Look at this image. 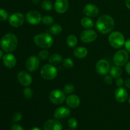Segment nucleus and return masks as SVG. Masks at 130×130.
<instances>
[{"label":"nucleus","instance_id":"dca6fc26","mask_svg":"<svg viewBox=\"0 0 130 130\" xmlns=\"http://www.w3.org/2000/svg\"><path fill=\"white\" fill-rule=\"evenodd\" d=\"M3 62L5 67L9 69H12L16 66V57L12 53H8L3 57Z\"/></svg>","mask_w":130,"mask_h":130},{"label":"nucleus","instance_id":"4468645a","mask_svg":"<svg viewBox=\"0 0 130 130\" xmlns=\"http://www.w3.org/2000/svg\"><path fill=\"white\" fill-rule=\"evenodd\" d=\"M43 128L44 130H62V125L57 119H48L44 123Z\"/></svg>","mask_w":130,"mask_h":130},{"label":"nucleus","instance_id":"58836bf2","mask_svg":"<svg viewBox=\"0 0 130 130\" xmlns=\"http://www.w3.org/2000/svg\"><path fill=\"white\" fill-rule=\"evenodd\" d=\"M124 46H125L126 50L128 52L130 53V38L128 39L125 42V44H124Z\"/></svg>","mask_w":130,"mask_h":130},{"label":"nucleus","instance_id":"bb28decb","mask_svg":"<svg viewBox=\"0 0 130 130\" xmlns=\"http://www.w3.org/2000/svg\"><path fill=\"white\" fill-rule=\"evenodd\" d=\"M41 22L46 25H52L54 24V19L50 15H45L42 17Z\"/></svg>","mask_w":130,"mask_h":130},{"label":"nucleus","instance_id":"ddd939ff","mask_svg":"<svg viewBox=\"0 0 130 130\" xmlns=\"http://www.w3.org/2000/svg\"><path fill=\"white\" fill-rule=\"evenodd\" d=\"M17 79L19 83L24 86H29L32 83V77L28 72L20 71L17 74Z\"/></svg>","mask_w":130,"mask_h":130},{"label":"nucleus","instance_id":"4c0bfd02","mask_svg":"<svg viewBox=\"0 0 130 130\" xmlns=\"http://www.w3.org/2000/svg\"><path fill=\"white\" fill-rule=\"evenodd\" d=\"M11 130H24V129L19 124H15L11 127Z\"/></svg>","mask_w":130,"mask_h":130},{"label":"nucleus","instance_id":"6ab92c4d","mask_svg":"<svg viewBox=\"0 0 130 130\" xmlns=\"http://www.w3.org/2000/svg\"><path fill=\"white\" fill-rule=\"evenodd\" d=\"M69 8L68 0H56L55 3V10L58 13H64Z\"/></svg>","mask_w":130,"mask_h":130},{"label":"nucleus","instance_id":"c85d7f7f","mask_svg":"<svg viewBox=\"0 0 130 130\" xmlns=\"http://www.w3.org/2000/svg\"><path fill=\"white\" fill-rule=\"evenodd\" d=\"M74 90L75 86H74V85H72V84L68 83L63 86V91L64 92L65 94H67V95L72 93L74 91Z\"/></svg>","mask_w":130,"mask_h":130},{"label":"nucleus","instance_id":"a19ab883","mask_svg":"<svg viewBox=\"0 0 130 130\" xmlns=\"http://www.w3.org/2000/svg\"><path fill=\"white\" fill-rule=\"evenodd\" d=\"M124 85H125L126 87L130 89V79H127L124 81Z\"/></svg>","mask_w":130,"mask_h":130},{"label":"nucleus","instance_id":"c756f323","mask_svg":"<svg viewBox=\"0 0 130 130\" xmlns=\"http://www.w3.org/2000/svg\"><path fill=\"white\" fill-rule=\"evenodd\" d=\"M62 64L63 66L66 69H71L74 67V61L70 58H66L65 59H63L62 60Z\"/></svg>","mask_w":130,"mask_h":130},{"label":"nucleus","instance_id":"7ed1b4c3","mask_svg":"<svg viewBox=\"0 0 130 130\" xmlns=\"http://www.w3.org/2000/svg\"><path fill=\"white\" fill-rule=\"evenodd\" d=\"M34 44L43 49H48L51 48L53 44V38L50 33H41L36 35L33 38Z\"/></svg>","mask_w":130,"mask_h":130},{"label":"nucleus","instance_id":"393cba45","mask_svg":"<svg viewBox=\"0 0 130 130\" xmlns=\"http://www.w3.org/2000/svg\"><path fill=\"white\" fill-rule=\"evenodd\" d=\"M81 24L85 29H91L94 26V22L90 17H83L81 20Z\"/></svg>","mask_w":130,"mask_h":130},{"label":"nucleus","instance_id":"a878e982","mask_svg":"<svg viewBox=\"0 0 130 130\" xmlns=\"http://www.w3.org/2000/svg\"><path fill=\"white\" fill-rule=\"evenodd\" d=\"M77 38L74 34H71L67 38L66 43L67 46L70 48H74L77 44Z\"/></svg>","mask_w":130,"mask_h":130},{"label":"nucleus","instance_id":"2eb2a0df","mask_svg":"<svg viewBox=\"0 0 130 130\" xmlns=\"http://www.w3.org/2000/svg\"><path fill=\"white\" fill-rule=\"evenodd\" d=\"M99 8L95 5L88 4L85 5L83 8V13L88 17H95L99 14Z\"/></svg>","mask_w":130,"mask_h":130},{"label":"nucleus","instance_id":"7c9ffc66","mask_svg":"<svg viewBox=\"0 0 130 130\" xmlns=\"http://www.w3.org/2000/svg\"><path fill=\"white\" fill-rule=\"evenodd\" d=\"M49 55H50V53L46 49H44L42 50L41 51L39 52L38 53V58H39L41 60H46L47 58H49Z\"/></svg>","mask_w":130,"mask_h":130},{"label":"nucleus","instance_id":"f704fd0d","mask_svg":"<svg viewBox=\"0 0 130 130\" xmlns=\"http://www.w3.org/2000/svg\"><path fill=\"white\" fill-rule=\"evenodd\" d=\"M8 17V13L4 9L0 8V21H5Z\"/></svg>","mask_w":130,"mask_h":130},{"label":"nucleus","instance_id":"f8f14e48","mask_svg":"<svg viewBox=\"0 0 130 130\" xmlns=\"http://www.w3.org/2000/svg\"><path fill=\"white\" fill-rule=\"evenodd\" d=\"M39 58L36 56H30L27 58L25 63V67L29 72H34L38 69L39 66Z\"/></svg>","mask_w":130,"mask_h":130},{"label":"nucleus","instance_id":"37998d69","mask_svg":"<svg viewBox=\"0 0 130 130\" xmlns=\"http://www.w3.org/2000/svg\"><path fill=\"white\" fill-rule=\"evenodd\" d=\"M32 1L35 5H37V4H38L39 3V0H32Z\"/></svg>","mask_w":130,"mask_h":130},{"label":"nucleus","instance_id":"4be33fe9","mask_svg":"<svg viewBox=\"0 0 130 130\" xmlns=\"http://www.w3.org/2000/svg\"><path fill=\"white\" fill-rule=\"evenodd\" d=\"M63 60L62 56L59 53H53L48 58V62L53 66H57Z\"/></svg>","mask_w":130,"mask_h":130},{"label":"nucleus","instance_id":"b1692460","mask_svg":"<svg viewBox=\"0 0 130 130\" xmlns=\"http://www.w3.org/2000/svg\"><path fill=\"white\" fill-rule=\"evenodd\" d=\"M62 27L58 24H55L52 25L50 27L49 30H48V32H49L50 34L54 36L58 35V34H60L62 32Z\"/></svg>","mask_w":130,"mask_h":130},{"label":"nucleus","instance_id":"5701e85b","mask_svg":"<svg viewBox=\"0 0 130 130\" xmlns=\"http://www.w3.org/2000/svg\"><path fill=\"white\" fill-rule=\"evenodd\" d=\"M110 75L114 79H118L121 77L122 74V69L119 66H114L110 67Z\"/></svg>","mask_w":130,"mask_h":130},{"label":"nucleus","instance_id":"9d476101","mask_svg":"<svg viewBox=\"0 0 130 130\" xmlns=\"http://www.w3.org/2000/svg\"><path fill=\"white\" fill-rule=\"evenodd\" d=\"M25 19L28 23L31 25H38L41 22L42 17L40 13L35 10H31L28 11L25 15Z\"/></svg>","mask_w":130,"mask_h":130},{"label":"nucleus","instance_id":"6e6552de","mask_svg":"<svg viewBox=\"0 0 130 130\" xmlns=\"http://www.w3.org/2000/svg\"><path fill=\"white\" fill-rule=\"evenodd\" d=\"M97 38V34L96 31L91 29L84 30L80 35V39L83 43H90L95 41Z\"/></svg>","mask_w":130,"mask_h":130},{"label":"nucleus","instance_id":"2f4dec72","mask_svg":"<svg viewBox=\"0 0 130 130\" xmlns=\"http://www.w3.org/2000/svg\"><path fill=\"white\" fill-rule=\"evenodd\" d=\"M23 94H24V96L25 99H31L33 96V91L29 87V86H26V87L24 89Z\"/></svg>","mask_w":130,"mask_h":130},{"label":"nucleus","instance_id":"79ce46f5","mask_svg":"<svg viewBox=\"0 0 130 130\" xmlns=\"http://www.w3.org/2000/svg\"><path fill=\"white\" fill-rule=\"evenodd\" d=\"M125 5L126 6V7L128 8L129 10H130V0H126Z\"/></svg>","mask_w":130,"mask_h":130},{"label":"nucleus","instance_id":"9b49d317","mask_svg":"<svg viewBox=\"0 0 130 130\" xmlns=\"http://www.w3.org/2000/svg\"><path fill=\"white\" fill-rule=\"evenodd\" d=\"M24 21L25 17L20 12L12 14L9 18V23L13 27H19L24 24Z\"/></svg>","mask_w":130,"mask_h":130},{"label":"nucleus","instance_id":"0eeeda50","mask_svg":"<svg viewBox=\"0 0 130 130\" xmlns=\"http://www.w3.org/2000/svg\"><path fill=\"white\" fill-rule=\"evenodd\" d=\"M49 99L55 105H60L66 100V94L62 90H53L50 93Z\"/></svg>","mask_w":130,"mask_h":130},{"label":"nucleus","instance_id":"f257e3e1","mask_svg":"<svg viewBox=\"0 0 130 130\" xmlns=\"http://www.w3.org/2000/svg\"><path fill=\"white\" fill-rule=\"evenodd\" d=\"M96 29L103 34L110 33L115 27L114 19L109 15H103L96 22Z\"/></svg>","mask_w":130,"mask_h":130},{"label":"nucleus","instance_id":"49530a36","mask_svg":"<svg viewBox=\"0 0 130 130\" xmlns=\"http://www.w3.org/2000/svg\"><path fill=\"white\" fill-rule=\"evenodd\" d=\"M128 102H129V104L130 105V96L129 97V99H128Z\"/></svg>","mask_w":130,"mask_h":130},{"label":"nucleus","instance_id":"39448f33","mask_svg":"<svg viewBox=\"0 0 130 130\" xmlns=\"http://www.w3.org/2000/svg\"><path fill=\"white\" fill-rule=\"evenodd\" d=\"M40 74L43 79L48 81H51L57 77L58 75V71L55 66L50 63L44 65L41 67Z\"/></svg>","mask_w":130,"mask_h":130},{"label":"nucleus","instance_id":"72a5a7b5","mask_svg":"<svg viewBox=\"0 0 130 130\" xmlns=\"http://www.w3.org/2000/svg\"><path fill=\"white\" fill-rule=\"evenodd\" d=\"M22 118V115L21 113L19 112H16L13 115L12 121L14 123H18V122L21 121Z\"/></svg>","mask_w":130,"mask_h":130},{"label":"nucleus","instance_id":"20e7f679","mask_svg":"<svg viewBox=\"0 0 130 130\" xmlns=\"http://www.w3.org/2000/svg\"><path fill=\"white\" fill-rule=\"evenodd\" d=\"M110 45L114 48L119 49L125 44V38L119 31H114L110 33L108 38Z\"/></svg>","mask_w":130,"mask_h":130},{"label":"nucleus","instance_id":"f3484780","mask_svg":"<svg viewBox=\"0 0 130 130\" xmlns=\"http://www.w3.org/2000/svg\"><path fill=\"white\" fill-rule=\"evenodd\" d=\"M71 112L69 108L66 107H60L57 108L54 112L55 118L57 119H64L70 116Z\"/></svg>","mask_w":130,"mask_h":130},{"label":"nucleus","instance_id":"473e14b6","mask_svg":"<svg viewBox=\"0 0 130 130\" xmlns=\"http://www.w3.org/2000/svg\"><path fill=\"white\" fill-rule=\"evenodd\" d=\"M69 128L72 130H75L77 127V121L76 118H71L67 122Z\"/></svg>","mask_w":130,"mask_h":130},{"label":"nucleus","instance_id":"f03ea898","mask_svg":"<svg viewBox=\"0 0 130 130\" xmlns=\"http://www.w3.org/2000/svg\"><path fill=\"white\" fill-rule=\"evenodd\" d=\"M1 47L6 53L14 52L18 45L17 37L13 33H8L1 38Z\"/></svg>","mask_w":130,"mask_h":130},{"label":"nucleus","instance_id":"a211bd4d","mask_svg":"<svg viewBox=\"0 0 130 130\" xmlns=\"http://www.w3.org/2000/svg\"><path fill=\"white\" fill-rule=\"evenodd\" d=\"M114 96L118 102L124 103L128 99V93L125 89L122 87H119L116 90Z\"/></svg>","mask_w":130,"mask_h":130},{"label":"nucleus","instance_id":"cd10ccee","mask_svg":"<svg viewBox=\"0 0 130 130\" xmlns=\"http://www.w3.org/2000/svg\"><path fill=\"white\" fill-rule=\"evenodd\" d=\"M41 7L45 11H51L53 8V5L50 0H43L41 3Z\"/></svg>","mask_w":130,"mask_h":130},{"label":"nucleus","instance_id":"423d86ee","mask_svg":"<svg viewBox=\"0 0 130 130\" xmlns=\"http://www.w3.org/2000/svg\"><path fill=\"white\" fill-rule=\"evenodd\" d=\"M129 59L128 52L124 50H119L116 52L113 57V62L116 66L121 67L126 65Z\"/></svg>","mask_w":130,"mask_h":130},{"label":"nucleus","instance_id":"1a4fd4ad","mask_svg":"<svg viewBox=\"0 0 130 130\" xmlns=\"http://www.w3.org/2000/svg\"><path fill=\"white\" fill-rule=\"evenodd\" d=\"M96 71L99 75L105 76L110 72V65L109 61L105 59H101L98 61L96 64Z\"/></svg>","mask_w":130,"mask_h":130},{"label":"nucleus","instance_id":"aec40b11","mask_svg":"<svg viewBox=\"0 0 130 130\" xmlns=\"http://www.w3.org/2000/svg\"><path fill=\"white\" fill-rule=\"evenodd\" d=\"M66 104L69 107L75 109L79 106L81 100L79 97L76 95H70L66 98Z\"/></svg>","mask_w":130,"mask_h":130},{"label":"nucleus","instance_id":"c03bdc74","mask_svg":"<svg viewBox=\"0 0 130 130\" xmlns=\"http://www.w3.org/2000/svg\"><path fill=\"white\" fill-rule=\"evenodd\" d=\"M30 130H41V129H40L39 128H38V127H33V128H32Z\"/></svg>","mask_w":130,"mask_h":130},{"label":"nucleus","instance_id":"c9c22d12","mask_svg":"<svg viewBox=\"0 0 130 130\" xmlns=\"http://www.w3.org/2000/svg\"><path fill=\"white\" fill-rule=\"evenodd\" d=\"M112 79L113 77H112L110 75H105V77H104V82L105 83H106L107 85H110L112 83Z\"/></svg>","mask_w":130,"mask_h":130},{"label":"nucleus","instance_id":"e433bc0d","mask_svg":"<svg viewBox=\"0 0 130 130\" xmlns=\"http://www.w3.org/2000/svg\"><path fill=\"white\" fill-rule=\"evenodd\" d=\"M116 84L117 86H118V87H122L124 84V79L122 77H119V78H118L116 79Z\"/></svg>","mask_w":130,"mask_h":130},{"label":"nucleus","instance_id":"ea45409f","mask_svg":"<svg viewBox=\"0 0 130 130\" xmlns=\"http://www.w3.org/2000/svg\"><path fill=\"white\" fill-rule=\"evenodd\" d=\"M125 70L126 71L127 73L129 75H130V62H128L126 64Z\"/></svg>","mask_w":130,"mask_h":130},{"label":"nucleus","instance_id":"de8ad7c7","mask_svg":"<svg viewBox=\"0 0 130 130\" xmlns=\"http://www.w3.org/2000/svg\"><path fill=\"white\" fill-rule=\"evenodd\" d=\"M64 130H70V129H64Z\"/></svg>","mask_w":130,"mask_h":130},{"label":"nucleus","instance_id":"a18cd8bd","mask_svg":"<svg viewBox=\"0 0 130 130\" xmlns=\"http://www.w3.org/2000/svg\"><path fill=\"white\" fill-rule=\"evenodd\" d=\"M3 57V53L2 51L0 50V59H1Z\"/></svg>","mask_w":130,"mask_h":130},{"label":"nucleus","instance_id":"412c9836","mask_svg":"<svg viewBox=\"0 0 130 130\" xmlns=\"http://www.w3.org/2000/svg\"><path fill=\"white\" fill-rule=\"evenodd\" d=\"M88 52L87 48L84 46L77 47L73 52L74 57L78 58H85L88 55Z\"/></svg>","mask_w":130,"mask_h":130}]
</instances>
